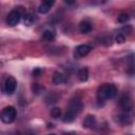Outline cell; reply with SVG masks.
<instances>
[{
	"label": "cell",
	"mask_w": 135,
	"mask_h": 135,
	"mask_svg": "<svg viewBox=\"0 0 135 135\" xmlns=\"http://www.w3.org/2000/svg\"><path fill=\"white\" fill-rule=\"evenodd\" d=\"M21 17H22V15H21L17 9L12 11V12L8 14L7 18H6V23H7V25H8V26H15V25H17V24L20 22Z\"/></svg>",
	"instance_id": "cell-5"
},
{
	"label": "cell",
	"mask_w": 135,
	"mask_h": 135,
	"mask_svg": "<svg viewBox=\"0 0 135 135\" xmlns=\"http://www.w3.org/2000/svg\"><path fill=\"white\" fill-rule=\"evenodd\" d=\"M11 135H20V134L17 132V133H13V134H11Z\"/></svg>",
	"instance_id": "cell-23"
},
{
	"label": "cell",
	"mask_w": 135,
	"mask_h": 135,
	"mask_svg": "<svg viewBox=\"0 0 135 135\" xmlns=\"http://www.w3.org/2000/svg\"><path fill=\"white\" fill-rule=\"evenodd\" d=\"M129 19H130L129 14H127V13H120L118 15V17H117V22H119V23H126Z\"/></svg>",
	"instance_id": "cell-17"
},
{
	"label": "cell",
	"mask_w": 135,
	"mask_h": 135,
	"mask_svg": "<svg viewBox=\"0 0 135 135\" xmlns=\"http://www.w3.org/2000/svg\"><path fill=\"white\" fill-rule=\"evenodd\" d=\"M91 30H92V25L89 21L84 20V21H81L79 23V31L81 34H88L91 32Z\"/></svg>",
	"instance_id": "cell-12"
},
{
	"label": "cell",
	"mask_w": 135,
	"mask_h": 135,
	"mask_svg": "<svg viewBox=\"0 0 135 135\" xmlns=\"http://www.w3.org/2000/svg\"><path fill=\"white\" fill-rule=\"evenodd\" d=\"M16 86H17V81L14 77L12 76H8L5 81L3 82V85H2V91L3 93L5 94H8V95H12L15 90H16Z\"/></svg>",
	"instance_id": "cell-4"
},
{
	"label": "cell",
	"mask_w": 135,
	"mask_h": 135,
	"mask_svg": "<svg viewBox=\"0 0 135 135\" xmlns=\"http://www.w3.org/2000/svg\"><path fill=\"white\" fill-rule=\"evenodd\" d=\"M55 35H56V32L53 27H49L42 32V38L46 41H52L55 38Z\"/></svg>",
	"instance_id": "cell-11"
},
{
	"label": "cell",
	"mask_w": 135,
	"mask_h": 135,
	"mask_svg": "<svg viewBox=\"0 0 135 135\" xmlns=\"http://www.w3.org/2000/svg\"><path fill=\"white\" fill-rule=\"evenodd\" d=\"M47 135H55V134H47Z\"/></svg>",
	"instance_id": "cell-25"
},
{
	"label": "cell",
	"mask_w": 135,
	"mask_h": 135,
	"mask_svg": "<svg viewBox=\"0 0 135 135\" xmlns=\"http://www.w3.org/2000/svg\"><path fill=\"white\" fill-rule=\"evenodd\" d=\"M68 135H76L75 133H70V134H68Z\"/></svg>",
	"instance_id": "cell-24"
},
{
	"label": "cell",
	"mask_w": 135,
	"mask_h": 135,
	"mask_svg": "<svg viewBox=\"0 0 135 135\" xmlns=\"http://www.w3.org/2000/svg\"><path fill=\"white\" fill-rule=\"evenodd\" d=\"M60 115H61V110H60V108H54V109H52V111H51V116H52V117L58 118V117H60Z\"/></svg>",
	"instance_id": "cell-18"
},
{
	"label": "cell",
	"mask_w": 135,
	"mask_h": 135,
	"mask_svg": "<svg viewBox=\"0 0 135 135\" xmlns=\"http://www.w3.org/2000/svg\"><path fill=\"white\" fill-rule=\"evenodd\" d=\"M44 90H45L44 86H42V85L39 84V83H34V84L32 85V91H33V93H34L35 95H40Z\"/></svg>",
	"instance_id": "cell-16"
},
{
	"label": "cell",
	"mask_w": 135,
	"mask_h": 135,
	"mask_svg": "<svg viewBox=\"0 0 135 135\" xmlns=\"http://www.w3.org/2000/svg\"><path fill=\"white\" fill-rule=\"evenodd\" d=\"M117 95V89L114 84H103L97 91L98 102H103L107 99H112Z\"/></svg>",
	"instance_id": "cell-2"
},
{
	"label": "cell",
	"mask_w": 135,
	"mask_h": 135,
	"mask_svg": "<svg viewBox=\"0 0 135 135\" xmlns=\"http://www.w3.org/2000/svg\"><path fill=\"white\" fill-rule=\"evenodd\" d=\"M77 76H78V79H79L80 81H82V82L86 81L88 78H89V70H88L86 68L80 69V70L78 71V73H77Z\"/></svg>",
	"instance_id": "cell-13"
},
{
	"label": "cell",
	"mask_w": 135,
	"mask_h": 135,
	"mask_svg": "<svg viewBox=\"0 0 135 135\" xmlns=\"http://www.w3.org/2000/svg\"><path fill=\"white\" fill-rule=\"evenodd\" d=\"M91 51V46L88 44H80L75 49V56L76 57H84Z\"/></svg>",
	"instance_id": "cell-7"
},
{
	"label": "cell",
	"mask_w": 135,
	"mask_h": 135,
	"mask_svg": "<svg viewBox=\"0 0 135 135\" xmlns=\"http://www.w3.org/2000/svg\"><path fill=\"white\" fill-rule=\"evenodd\" d=\"M34 21H35V15L31 13H25L23 15V22L25 25H31L34 23Z\"/></svg>",
	"instance_id": "cell-15"
},
{
	"label": "cell",
	"mask_w": 135,
	"mask_h": 135,
	"mask_svg": "<svg viewBox=\"0 0 135 135\" xmlns=\"http://www.w3.org/2000/svg\"><path fill=\"white\" fill-rule=\"evenodd\" d=\"M58 98H59V96L56 94V93H51V94H49L46 97H45V103L46 104H54V103H56L57 101H58Z\"/></svg>",
	"instance_id": "cell-14"
},
{
	"label": "cell",
	"mask_w": 135,
	"mask_h": 135,
	"mask_svg": "<svg viewBox=\"0 0 135 135\" xmlns=\"http://www.w3.org/2000/svg\"><path fill=\"white\" fill-rule=\"evenodd\" d=\"M95 124H96V118L94 115H86L82 122V126L85 129H92L95 127Z\"/></svg>",
	"instance_id": "cell-10"
},
{
	"label": "cell",
	"mask_w": 135,
	"mask_h": 135,
	"mask_svg": "<svg viewBox=\"0 0 135 135\" xmlns=\"http://www.w3.org/2000/svg\"><path fill=\"white\" fill-rule=\"evenodd\" d=\"M65 3H68V4H73L74 1H65Z\"/></svg>",
	"instance_id": "cell-22"
},
{
	"label": "cell",
	"mask_w": 135,
	"mask_h": 135,
	"mask_svg": "<svg viewBox=\"0 0 135 135\" xmlns=\"http://www.w3.org/2000/svg\"><path fill=\"white\" fill-rule=\"evenodd\" d=\"M52 80H53V82H54L55 84H62V83H64V82L66 81V77H65L64 74H62V73L56 71V72L53 73Z\"/></svg>",
	"instance_id": "cell-9"
},
{
	"label": "cell",
	"mask_w": 135,
	"mask_h": 135,
	"mask_svg": "<svg viewBox=\"0 0 135 135\" xmlns=\"http://www.w3.org/2000/svg\"><path fill=\"white\" fill-rule=\"evenodd\" d=\"M42 69H40V68H36V69H34V71H33V76H35V77H38V76H40L41 74H42Z\"/></svg>",
	"instance_id": "cell-21"
},
{
	"label": "cell",
	"mask_w": 135,
	"mask_h": 135,
	"mask_svg": "<svg viewBox=\"0 0 135 135\" xmlns=\"http://www.w3.org/2000/svg\"><path fill=\"white\" fill-rule=\"evenodd\" d=\"M82 101L80 99H72L69 103V107L66 109L65 114L63 115V122H72L74 121V119L76 118V116H78L82 110Z\"/></svg>",
	"instance_id": "cell-1"
},
{
	"label": "cell",
	"mask_w": 135,
	"mask_h": 135,
	"mask_svg": "<svg viewBox=\"0 0 135 135\" xmlns=\"http://www.w3.org/2000/svg\"><path fill=\"white\" fill-rule=\"evenodd\" d=\"M16 116H17V111L12 105L4 108L0 113V119L4 123H12L16 119Z\"/></svg>",
	"instance_id": "cell-3"
},
{
	"label": "cell",
	"mask_w": 135,
	"mask_h": 135,
	"mask_svg": "<svg viewBox=\"0 0 135 135\" xmlns=\"http://www.w3.org/2000/svg\"><path fill=\"white\" fill-rule=\"evenodd\" d=\"M129 119H130V116L128 114H122V115L119 116V120L122 123H129V121H128Z\"/></svg>",
	"instance_id": "cell-20"
},
{
	"label": "cell",
	"mask_w": 135,
	"mask_h": 135,
	"mask_svg": "<svg viewBox=\"0 0 135 135\" xmlns=\"http://www.w3.org/2000/svg\"><path fill=\"white\" fill-rule=\"evenodd\" d=\"M124 40H126V37H124V35L123 34H121V33H119V34H117L116 35V37H115V41L117 42V43H123L124 42Z\"/></svg>",
	"instance_id": "cell-19"
},
{
	"label": "cell",
	"mask_w": 135,
	"mask_h": 135,
	"mask_svg": "<svg viewBox=\"0 0 135 135\" xmlns=\"http://www.w3.org/2000/svg\"><path fill=\"white\" fill-rule=\"evenodd\" d=\"M54 4H55V1H53V0H45V1H43V2L38 6V12H39L40 14H46V13L50 12L51 7H52Z\"/></svg>",
	"instance_id": "cell-8"
},
{
	"label": "cell",
	"mask_w": 135,
	"mask_h": 135,
	"mask_svg": "<svg viewBox=\"0 0 135 135\" xmlns=\"http://www.w3.org/2000/svg\"><path fill=\"white\" fill-rule=\"evenodd\" d=\"M119 103H120V107L122 108V110H123V111H126V112L131 111V110H132V108H133L132 100H131V98H130L128 95H123V96L120 98Z\"/></svg>",
	"instance_id": "cell-6"
}]
</instances>
